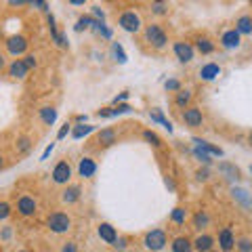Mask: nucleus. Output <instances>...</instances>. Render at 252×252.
<instances>
[{
  "instance_id": "f257e3e1",
  "label": "nucleus",
  "mask_w": 252,
  "mask_h": 252,
  "mask_svg": "<svg viewBox=\"0 0 252 252\" xmlns=\"http://www.w3.org/2000/svg\"><path fill=\"white\" fill-rule=\"evenodd\" d=\"M141 34H143V42L154 53H162V51L168 49L170 38H168V32L162 23H158V21L147 23V26H143V32H141Z\"/></svg>"
},
{
  "instance_id": "f03ea898",
  "label": "nucleus",
  "mask_w": 252,
  "mask_h": 252,
  "mask_svg": "<svg viewBox=\"0 0 252 252\" xmlns=\"http://www.w3.org/2000/svg\"><path fill=\"white\" fill-rule=\"evenodd\" d=\"M116 23L122 32H126V34H139V32H143V19H141V15L135 9L118 11Z\"/></svg>"
},
{
  "instance_id": "7ed1b4c3",
  "label": "nucleus",
  "mask_w": 252,
  "mask_h": 252,
  "mask_svg": "<svg viewBox=\"0 0 252 252\" xmlns=\"http://www.w3.org/2000/svg\"><path fill=\"white\" fill-rule=\"evenodd\" d=\"M72 227H74L72 217L63 210H53V212H49V217H46V229L55 235H65L72 231Z\"/></svg>"
},
{
  "instance_id": "20e7f679",
  "label": "nucleus",
  "mask_w": 252,
  "mask_h": 252,
  "mask_svg": "<svg viewBox=\"0 0 252 252\" xmlns=\"http://www.w3.org/2000/svg\"><path fill=\"white\" fill-rule=\"evenodd\" d=\"M141 244H143V248L147 252H162L170 242H168L166 229H160V227H156V229H149V231L143 233Z\"/></svg>"
},
{
  "instance_id": "39448f33",
  "label": "nucleus",
  "mask_w": 252,
  "mask_h": 252,
  "mask_svg": "<svg viewBox=\"0 0 252 252\" xmlns=\"http://www.w3.org/2000/svg\"><path fill=\"white\" fill-rule=\"evenodd\" d=\"M15 210L21 219H32L38 215V202L34 195L30 193H19L17 200H15Z\"/></svg>"
},
{
  "instance_id": "423d86ee",
  "label": "nucleus",
  "mask_w": 252,
  "mask_h": 252,
  "mask_svg": "<svg viewBox=\"0 0 252 252\" xmlns=\"http://www.w3.org/2000/svg\"><path fill=\"white\" fill-rule=\"evenodd\" d=\"M72 175H74V168H72V164H69L65 158H63V160H59V162L53 166V170H51L53 183H55V185H61V187H65V185L72 183Z\"/></svg>"
},
{
  "instance_id": "0eeeda50",
  "label": "nucleus",
  "mask_w": 252,
  "mask_h": 252,
  "mask_svg": "<svg viewBox=\"0 0 252 252\" xmlns=\"http://www.w3.org/2000/svg\"><path fill=\"white\" fill-rule=\"evenodd\" d=\"M181 122H183L189 130H198V128L204 126V122H206V116H204L202 107L191 105V107L183 109V114H181Z\"/></svg>"
},
{
  "instance_id": "6e6552de",
  "label": "nucleus",
  "mask_w": 252,
  "mask_h": 252,
  "mask_svg": "<svg viewBox=\"0 0 252 252\" xmlns=\"http://www.w3.org/2000/svg\"><path fill=\"white\" fill-rule=\"evenodd\" d=\"M172 55L177 57L179 63H183V65H187V63H191L195 59V51L189 40H175L172 42Z\"/></svg>"
},
{
  "instance_id": "1a4fd4ad",
  "label": "nucleus",
  "mask_w": 252,
  "mask_h": 252,
  "mask_svg": "<svg viewBox=\"0 0 252 252\" xmlns=\"http://www.w3.org/2000/svg\"><path fill=\"white\" fill-rule=\"evenodd\" d=\"M191 46H193L195 55L200 53V55H204V57H208V55H215V51H217V42L212 40L208 34H195L193 40H191Z\"/></svg>"
},
{
  "instance_id": "9d476101",
  "label": "nucleus",
  "mask_w": 252,
  "mask_h": 252,
  "mask_svg": "<svg viewBox=\"0 0 252 252\" xmlns=\"http://www.w3.org/2000/svg\"><path fill=\"white\" fill-rule=\"evenodd\" d=\"M235 231L231 229V225L223 227L219 233H217V248L220 252H233L235 250Z\"/></svg>"
},
{
  "instance_id": "9b49d317",
  "label": "nucleus",
  "mask_w": 252,
  "mask_h": 252,
  "mask_svg": "<svg viewBox=\"0 0 252 252\" xmlns=\"http://www.w3.org/2000/svg\"><path fill=\"white\" fill-rule=\"evenodd\" d=\"M6 51H9V55H13V57H21V55H26V51H28V46H30V42H28V38L26 36H21V34H15V36H11V38H6Z\"/></svg>"
},
{
  "instance_id": "f8f14e48",
  "label": "nucleus",
  "mask_w": 252,
  "mask_h": 252,
  "mask_svg": "<svg viewBox=\"0 0 252 252\" xmlns=\"http://www.w3.org/2000/svg\"><path fill=\"white\" fill-rule=\"evenodd\" d=\"M189 223H191V227L198 233H204V231H208L210 227H212V217H210V212L208 210H195L191 217H189Z\"/></svg>"
},
{
  "instance_id": "ddd939ff",
  "label": "nucleus",
  "mask_w": 252,
  "mask_h": 252,
  "mask_svg": "<svg viewBox=\"0 0 252 252\" xmlns=\"http://www.w3.org/2000/svg\"><path fill=\"white\" fill-rule=\"evenodd\" d=\"M191 246H193V252H210L217 246V238L210 231L195 233V238H191Z\"/></svg>"
},
{
  "instance_id": "4468645a",
  "label": "nucleus",
  "mask_w": 252,
  "mask_h": 252,
  "mask_svg": "<svg viewBox=\"0 0 252 252\" xmlns=\"http://www.w3.org/2000/svg\"><path fill=\"white\" fill-rule=\"evenodd\" d=\"M219 44L223 46L225 51H235V49H240V44H242V36L235 32V28H227L220 32Z\"/></svg>"
},
{
  "instance_id": "2eb2a0df",
  "label": "nucleus",
  "mask_w": 252,
  "mask_h": 252,
  "mask_svg": "<svg viewBox=\"0 0 252 252\" xmlns=\"http://www.w3.org/2000/svg\"><path fill=\"white\" fill-rule=\"evenodd\" d=\"M94 147L97 149H107L112 147L114 143H118V130L116 128H101L97 132V137H94Z\"/></svg>"
},
{
  "instance_id": "dca6fc26",
  "label": "nucleus",
  "mask_w": 252,
  "mask_h": 252,
  "mask_svg": "<svg viewBox=\"0 0 252 252\" xmlns=\"http://www.w3.org/2000/svg\"><path fill=\"white\" fill-rule=\"evenodd\" d=\"M220 74H223V67H220L217 61L204 63V65L198 69V78H200L202 82H212V80H217Z\"/></svg>"
},
{
  "instance_id": "f3484780",
  "label": "nucleus",
  "mask_w": 252,
  "mask_h": 252,
  "mask_svg": "<svg viewBox=\"0 0 252 252\" xmlns=\"http://www.w3.org/2000/svg\"><path fill=\"white\" fill-rule=\"evenodd\" d=\"M82 198V187L78 185V183H69L63 187V191H61V202L63 204H67V206H74V204H78Z\"/></svg>"
},
{
  "instance_id": "a211bd4d",
  "label": "nucleus",
  "mask_w": 252,
  "mask_h": 252,
  "mask_svg": "<svg viewBox=\"0 0 252 252\" xmlns=\"http://www.w3.org/2000/svg\"><path fill=\"white\" fill-rule=\"evenodd\" d=\"M97 235H99L101 242H105V244L112 246V244L118 240V235H120V233H118V229H116L112 223H107V220H101V223L97 225Z\"/></svg>"
},
{
  "instance_id": "6ab92c4d",
  "label": "nucleus",
  "mask_w": 252,
  "mask_h": 252,
  "mask_svg": "<svg viewBox=\"0 0 252 252\" xmlns=\"http://www.w3.org/2000/svg\"><path fill=\"white\" fill-rule=\"evenodd\" d=\"M30 74L28 65L23 63V59H13L9 65H6V76H11L13 80H26Z\"/></svg>"
},
{
  "instance_id": "aec40b11",
  "label": "nucleus",
  "mask_w": 252,
  "mask_h": 252,
  "mask_svg": "<svg viewBox=\"0 0 252 252\" xmlns=\"http://www.w3.org/2000/svg\"><path fill=\"white\" fill-rule=\"evenodd\" d=\"M191 101H193V91L191 89H181L175 93V97H172V105L177 109H187L191 107Z\"/></svg>"
},
{
  "instance_id": "412c9836",
  "label": "nucleus",
  "mask_w": 252,
  "mask_h": 252,
  "mask_svg": "<svg viewBox=\"0 0 252 252\" xmlns=\"http://www.w3.org/2000/svg\"><path fill=\"white\" fill-rule=\"evenodd\" d=\"M78 175L82 179H93L97 175V162L93 160V158H80V162H78Z\"/></svg>"
},
{
  "instance_id": "4be33fe9",
  "label": "nucleus",
  "mask_w": 252,
  "mask_h": 252,
  "mask_svg": "<svg viewBox=\"0 0 252 252\" xmlns=\"http://www.w3.org/2000/svg\"><path fill=\"white\" fill-rule=\"evenodd\" d=\"M168 246H170V252H193L191 238H189V235H175Z\"/></svg>"
},
{
  "instance_id": "5701e85b",
  "label": "nucleus",
  "mask_w": 252,
  "mask_h": 252,
  "mask_svg": "<svg viewBox=\"0 0 252 252\" xmlns=\"http://www.w3.org/2000/svg\"><path fill=\"white\" fill-rule=\"evenodd\" d=\"M235 32L240 36H252V13H242L238 19H235Z\"/></svg>"
},
{
  "instance_id": "b1692460",
  "label": "nucleus",
  "mask_w": 252,
  "mask_h": 252,
  "mask_svg": "<svg viewBox=\"0 0 252 252\" xmlns=\"http://www.w3.org/2000/svg\"><path fill=\"white\" fill-rule=\"evenodd\" d=\"M170 223L172 225H177V227H183L187 220H189V208L187 206H177L175 210L170 212Z\"/></svg>"
},
{
  "instance_id": "393cba45",
  "label": "nucleus",
  "mask_w": 252,
  "mask_h": 252,
  "mask_svg": "<svg viewBox=\"0 0 252 252\" xmlns=\"http://www.w3.org/2000/svg\"><path fill=\"white\" fill-rule=\"evenodd\" d=\"M38 118H40V122L44 126H53L55 120H57V109L53 105H44V107L38 109Z\"/></svg>"
},
{
  "instance_id": "a878e982",
  "label": "nucleus",
  "mask_w": 252,
  "mask_h": 252,
  "mask_svg": "<svg viewBox=\"0 0 252 252\" xmlns=\"http://www.w3.org/2000/svg\"><path fill=\"white\" fill-rule=\"evenodd\" d=\"M219 172H223L227 179H235V181L240 179V168L235 166V164H231V162H220L219 164Z\"/></svg>"
},
{
  "instance_id": "bb28decb",
  "label": "nucleus",
  "mask_w": 252,
  "mask_h": 252,
  "mask_svg": "<svg viewBox=\"0 0 252 252\" xmlns=\"http://www.w3.org/2000/svg\"><path fill=\"white\" fill-rule=\"evenodd\" d=\"M32 145H34V143H32L30 137H19L17 145H15V152H17V156H26V154H30Z\"/></svg>"
},
{
  "instance_id": "cd10ccee",
  "label": "nucleus",
  "mask_w": 252,
  "mask_h": 252,
  "mask_svg": "<svg viewBox=\"0 0 252 252\" xmlns=\"http://www.w3.org/2000/svg\"><path fill=\"white\" fill-rule=\"evenodd\" d=\"M193 143H195V147H198V149H204V154H208V156H220V154H223L219 147L210 145V143H206V141H202V139H193Z\"/></svg>"
},
{
  "instance_id": "c85d7f7f",
  "label": "nucleus",
  "mask_w": 252,
  "mask_h": 252,
  "mask_svg": "<svg viewBox=\"0 0 252 252\" xmlns=\"http://www.w3.org/2000/svg\"><path fill=\"white\" fill-rule=\"evenodd\" d=\"M149 11H152L154 15H158V17H166V15L170 13V4L168 2H152L149 4Z\"/></svg>"
},
{
  "instance_id": "c756f323",
  "label": "nucleus",
  "mask_w": 252,
  "mask_h": 252,
  "mask_svg": "<svg viewBox=\"0 0 252 252\" xmlns=\"http://www.w3.org/2000/svg\"><path fill=\"white\" fill-rule=\"evenodd\" d=\"M235 250L238 252H252V238L250 235H240L235 240Z\"/></svg>"
},
{
  "instance_id": "7c9ffc66",
  "label": "nucleus",
  "mask_w": 252,
  "mask_h": 252,
  "mask_svg": "<svg viewBox=\"0 0 252 252\" xmlns=\"http://www.w3.org/2000/svg\"><path fill=\"white\" fill-rule=\"evenodd\" d=\"M141 137H143L147 143H152L154 147H162L164 145V141H162V137H158L154 130H149V128H145L143 132H141Z\"/></svg>"
},
{
  "instance_id": "2f4dec72",
  "label": "nucleus",
  "mask_w": 252,
  "mask_h": 252,
  "mask_svg": "<svg viewBox=\"0 0 252 252\" xmlns=\"http://www.w3.org/2000/svg\"><path fill=\"white\" fill-rule=\"evenodd\" d=\"M93 130H94V126H91V124H78L76 128L72 130V137H74V139H82V137H86V135H91Z\"/></svg>"
},
{
  "instance_id": "473e14b6",
  "label": "nucleus",
  "mask_w": 252,
  "mask_h": 252,
  "mask_svg": "<svg viewBox=\"0 0 252 252\" xmlns=\"http://www.w3.org/2000/svg\"><path fill=\"white\" fill-rule=\"evenodd\" d=\"M11 215H13V206H11V202L0 200V220H6Z\"/></svg>"
},
{
  "instance_id": "72a5a7b5",
  "label": "nucleus",
  "mask_w": 252,
  "mask_h": 252,
  "mask_svg": "<svg viewBox=\"0 0 252 252\" xmlns=\"http://www.w3.org/2000/svg\"><path fill=\"white\" fill-rule=\"evenodd\" d=\"M149 116H152V120H156V122H160L162 126H166V128L168 130H172V126H170V122L166 120V118H164L162 116V112H160V109H154V112L152 114H149Z\"/></svg>"
},
{
  "instance_id": "f704fd0d",
  "label": "nucleus",
  "mask_w": 252,
  "mask_h": 252,
  "mask_svg": "<svg viewBox=\"0 0 252 252\" xmlns=\"http://www.w3.org/2000/svg\"><path fill=\"white\" fill-rule=\"evenodd\" d=\"M112 248L118 250V252L126 250V248H128V238H126V235H118V240L112 244Z\"/></svg>"
},
{
  "instance_id": "c9c22d12",
  "label": "nucleus",
  "mask_w": 252,
  "mask_h": 252,
  "mask_svg": "<svg viewBox=\"0 0 252 252\" xmlns=\"http://www.w3.org/2000/svg\"><path fill=\"white\" fill-rule=\"evenodd\" d=\"M195 179H198L200 183H208V181H210V170H208V166L195 170Z\"/></svg>"
},
{
  "instance_id": "e433bc0d",
  "label": "nucleus",
  "mask_w": 252,
  "mask_h": 252,
  "mask_svg": "<svg viewBox=\"0 0 252 252\" xmlns=\"http://www.w3.org/2000/svg\"><path fill=\"white\" fill-rule=\"evenodd\" d=\"M23 63H26L28 69L32 72V69L38 67V57H36V55H23Z\"/></svg>"
},
{
  "instance_id": "4c0bfd02",
  "label": "nucleus",
  "mask_w": 252,
  "mask_h": 252,
  "mask_svg": "<svg viewBox=\"0 0 252 252\" xmlns=\"http://www.w3.org/2000/svg\"><path fill=\"white\" fill-rule=\"evenodd\" d=\"M59 252H78V244L74 240H65V242L61 244Z\"/></svg>"
},
{
  "instance_id": "58836bf2",
  "label": "nucleus",
  "mask_w": 252,
  "mask_h": 252,
  "mask_svg": "<svg viewBox=\"0 0 252 252\" xmlns=\"http://www.w3.org/2000/svg\"><path fill=\"white\" fill-rule=\"evenodd\" d=\"M93 23H94V21H93L91 17H80V19H78V26H76V30H78V32L89 30V28L93 26Z\"/></svg>"
},
{
  "instance_id": "ea45409f",
  "label": "nucleus",
  "mask_w": 252,
  "mask_h": 252,
  "mask_svg": "<svg viewBox=\"0 0 252 252\" xmlns=\"http://www.w3.org/2000/svg\"><path fill=\"white\" fill-rule=\"evenodd\" d=\"M69 132H72V124H69V122H65V124L61 126V130L57 132V139H59V141H61V139H65V137L69 135Z\"/></svg>"
},
{
  "instance_id": "a19ab883",
  "label": "nucleus",
  "mask_w": 252,
  "mask_h": 252,
  "mask_svg": "<svg viewBox=\"0 0 252 252\" xmlns=\"http://www.w3.org/2000/svg\"><path fill=\"white\" fill-rule=\"evenodd\" d=\"M193 154L200 158V162L204 164V166H210V156H208V154H204L202 149H198V147H195V152H193Z\"/></svg>"
},
{
  "instance_id": "79ce46f5",
  "label": "nucleus",
  "mask_w": 252,
  "mask_h": 252,
  "mask_svg": "<svg viewBox=\"0 0 252 252\" xmlns=\"http://www.w3.org/2000/svg\"><path fill=\"white\" fill-rule=\"evenodd\" d=\"M181 89H183V86H181L179 80H168V82H166V91H168V93H177V91H181Z\"/></svg>"
},
{
  "instance_id": "37998d69",
  "label": "nucleus",
  "mask_w": 252,
  "mask_h": 252,
  "mask_svg": "<svg viewBox=\"0 0 252 252\" xmlns=\"http://www.w3.org/2000/svg\"><path fill=\"white\" fill-rule=\"evenodd\" d=\"M6 65H9V61H6V55L0 53V72H4Z\"/></svg>"
},
{
  "instance_id": "c03bdc74",
  "label": "nucleus",
  "mask_w": 252,
  "mask_h": 252,
  "mask_svg": "<svg viewBox=\"0 0 252 252\" xmlns=\"http://www.w3.org/2000/svg\"><path fill=\"white\" fill-rule=\"evenodd\" d=\"M4 168H6V156L0 154V170H4Z\"/></svg>"
},
{
  "instance_id": "a18cd8bd",
  "label": "nucleus",
  "mask_w": 252,
  "mask_h": 252,
  "mask_svg": "<svg viewBox=\"0 0 252 252\" xmlns=\"http://www.w3.org/2000/svg\"><path fill=\"white\" fill-rule=\"evenodd\" d=\"M9 235H11V227H4V231H2V238L6 240V238H9Z\"/></svg>"
},
{
  "instance_id": "49530a36",
  "label": "nucleus",
  "mask_w": 252,
  "mask_h": 252,
  "mask_svg": "<svg viewBox=\"0 0 252 252\" xmlns=\"http://www.w3.org/2000/svg\"><path fill=\"white\" fill-rule=\"evenodd\" d=\"M248 145H250V147H252V130H250V132H248Z\"/></svg>"
},
{
  "instance_id": "de8ad7c7",
  "label": "nucleus",
  "mask_w": 252,
  "mask_h": 252,
  "mask_svg": "<svg viewBox=\"0 0 252 252\" xmlns=\"http://www.w3.org/2000/svg\"><path fill=\"white\" fill-rule=\"evenodd\" d=\"M17 252H32V250H28V248H21V250H17Z\"/></svg>"
},
{
  "instance_id": "09e8293b",
  "label": "nucleus",
  "mask_w": 252,
  "mask_h": 252,
  "mask_svg": "<svg viewBox=\"0 0 252 252\" xmlns=\"http://www.w3.org/2000/svg\"><path fill=\"white\" fill-rule=\"evenodd\" d=\"M210 252H220V250H219V248H217V246H215V248H212V250H210Z\"/></svg>"
},
{
  "instance_id": "8fccbe9b",
  "label": "nucleus",
  "mask_w": 252,
  "mask_h": 252,
  "mask_svg": "<svg viewBox=\"0 0 252 252\" xmlns=\"http://www.w3.org/2000/svg\"><path fill=\"white\" fill-rule=\"evenodd\" d=\"M250 172H252V164H250Z\"/></svg>"
}]
</instances>
